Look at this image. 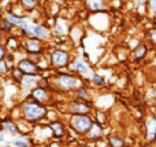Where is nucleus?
Here are the masks:
<instances>
[{"label":"nucleus","mask_w":156,"mask_h":147,"mask_svg":"<svg viewBox=\"0 0 156 147\" xmlns=\"http://www.w3.org/2000/svg\"><path fill=\"white\" fill-rule=\"evenodd\" d=\"M22 50L25 51L26 57H41V55H45L47 44L37 37L26 36L22 40Z\"/></svg>","instance_id":"6"},{"label":"nucleus","mask_w":156,"mask_h":147,"mask_svg":"<svg viewBox=\"0 0 156 147\" xmlns=\"http://www.w3.org/2000/svg\"><path fill=\"white\" fill-rule=\"evenodd\" d=\"M147 36H148L149 43H151L154 47H156V26L152 28V29H149L148 33H147Z\"/></svg>","instance_id":"29"},{"label":"nucleus","mask_w":156,"mask_h":147,"mask_svg":"<svg viewBox=\"0 0 156 147\" xmlns=\"http://www.w3.org/2000/svg\"><path fill=\"white\" fill-rule=\"evenodd\" d=\"M104 2H107V0H104Z\"/></svg>","instance_id":"41"},{"label":"nucleus","mask_w":156,"mask_h":147,"mask_svg":"<svg viewBox=\"0 0 156 147\" xmlns=\"http://www.w3.org/2000/svg\"><path fill=\"white\" fill-rule=\"evenodd\" d=\"M3 15V11H2V8H0V17H2Z\"/></svg>","instance_id":"38"},{"label":"nucleus","mask_w":156,"mask_h":147,"mask_svg":"<svg viewBox=\"0 0 156 147\" xmlns=\"http://www.w3.org/2000/svg\"><path fill=\"white\" fill-rule=\"evenodd\" d=\"M138 147H156L155 143H147V142H143Z\"/></svg>","instance_id":"34"},{"label":"nucleus","mask_w":156,"mask_h":147,"mask_svg":"<svg viewBox=\"0 0 156 147\" xmlns=\"http://www.w3.org/2000/svg\"><path fill=\"white\" fill-rule=\"evenodd\" d=\"M151 63H152V68H154V70L156 72V57L154 58V61H152V62H151Z\"/></svg>","instance_id":"36"},{"label":"nucleus","mask_w":156,"mask_h":147,"mask_svg":"<svg viewBox=\"0 0 156 147\" xmlns=\"http://www.w3.org/2000/svg\"><path fill=\"white\" fill-rule=\"evenodd\" d=\"M125 147H132V146H130V145H126V146H125Z\"/></svg>","instance_id":"40"},{"label":"nucleus","mask_w":156,"mask_h":147,"mask_svg":"<svg viewBox=\"0 0 156 147\" xmlns=\"http://www.w3.org/2000/svg\"><path fill=\"white\" fill-rule=\"evenodd\" d=\"M49 85L54 91H59L63 94H70L76 92L80 87L85 84V80L81 76L73 73V72H66V70H55L54 74L48 79Z\"/></svg>","instance_id":"1"},{"label":"nucleus","mask_w":156,"mask_h":147,"mask_svg":"<svg viewBox=\"0 0 156 147\" xmlns=\"http://www.w3.org/2000/svg\"><path fill=\"white\" fill-rule=\"evenodd\" d=\"M25 74L21 72V69L16 68V66H14L12 69L10 70V74H8V77H10V80L12 83H15V84H18L19 81L22 80V77H23Z\"/></svg>","instance_id":"25"},{"label":"nucleus","mask_w":156,"mask_h":147,"mask_svg":"<svg viewBox=\"0 0 156 147\" xmlns=\"http://www.w3.org/2000/svg\"><path fill=\"white\" fill-rule=\"evenodd\" d=\"M49 129L52 132V138L56 140H62L63 138L67 136V131H66V124L63 123L60 118H56V120H52L48 123Z\"/></svg>","instance_id":"13"},{"label":"nucleus","mask_w":156,"mask_h":147,"mask_svg":"<svg viewBox=\"0 0 156 147\" xmlns=\"http://www.w3.org/2000/svg\"><path fill=\"white\" fill-rule=\"evenodd\" d=\"M3 96H4V91H3L2 85H0V101H3Z\"/></svg>","instance_id":"35"},{"label":"nucleus","mask_w":156,"mask_h":147,"mask_svg":"<svg viewBox=\"0 0 156 147\" xmlns=\"http://www.w3.org/2000/svg\"><path fill=\"white\" fill-rule=\"evenodd\" d=\"M2 83H3V79H2V77H0V85H2Z\"/></svg>","instance_id":"39"},{"label":"nucleus","mask_w":156,"mask_h":147,"mask_svg":"<svg viewBox=\"0 0 156 147\" xmlns=\"http://www.w3.org/2000/svg\"><path fill=\"white\" fill-rule=\"evenodd\" d=\"M86 8L90 13H101L107 10V2L104 0H85Z\"/></svg>","instance_id":"20"},{"label":"nucleus","mask_w":156,"mask_h":147,"mask_svg":"<svg viewBox=\"0 0 156 147\" xmlns=\"http://www.w3.org/2000/svg\"><path fill=\"white\" fill-rule=\"evenodd\" d=\"M4 46L5 48L8 50L10 54H15L19 48H22V41L19 40L16 36H12V35H8L7 37H4Z\"/></svg>","instance_id":"19"},{"label":"nucleus","mask_w":156,"mask_h":147,"mask_svg":"<svg viewBox=\"0 0 156 147\" xmlns=\"http://www.w3.org/2000/svg\"><path fill=\"white\" fill-rule=\"evenodd\" d=\"M15 66L21 69V72L23 74H26V76H37V74H41L37 62L33 61L30 57H23L21 59H18Z\"/></svg>","instance_id":"11"},{"label":"nucleus","mask_w":156,"mask_h":147,"mask_svg":"<svg viewBox=\"0 0 156 147\" xmlns=\"http://www.w3.org/2000/svg\"><path fill=\"white\" fill-rule=\"evenodd\" d=\"M27 98L33 99V101L38 102V103L49 106L51 102L54 101V94H52V88H51V85H49V83H48V85L40 84L38 87H36L34 90H32V92L29 94Z\"/></svg>","instance_id":"7"},{"label":"nucleus","mask_w":156,"mask_h":147,"mask_svg":"<svg viewBox=\"0 0 156 147\" xmlns=\"http://www.w3.org/2000/svg\"><path fill=\"white\" fill-rule=\"evenodd\" d=\"M143 139L147 143H156V116H147L143 123Z\"/></svg>","instance_id":"9"},{"label":"nucleus","mask_w":156,"mask_h":147,"mask_svg":"<svg viewBox=\"0 0 156 147\" xmlns=\"http://www.w3.org/2000/svg\"><path fill=\"white\" fill-rule=\"evenodd\" d=\"M19 4L23 7L25 11L30 13V11H34L36 8L40 4V0H19Z\"/></svg>","instance_id":"24"},{"label":"nucleus","mask_w":156,"mask_h":147,"mask_svg":"<svg viewBox=\"0 0 156 147\" xmlns=\"http://www.w3.org/2000/svg\"><path fill=\"white\" fill-rule=\"evenodd\" d=\"M133 4L136 6L137 8H145L147 6V0H133Z\"/></svg>","instance_id":"32"},{"label":"nucleus","mask_w":156,"mask_h":147,"mask_svg":"<svg viewBox=\"0 0 156 147\" xmlns=\"http://www.w3.org/2000/svg\"><path fill=\"white\" fill-rule=\"evenodd\" d=\"M0 28H2V30H3V33H4V35H11V33H12V30L15 29L16 26L11 21H8L7 18L0 17Z\"/></svg>","instance_id":"23"},{"label":"nucleus","mask_w":156,"mask_h":147,"mask_svg":"<svg viewBox=\"0 0 156 147\" xmlns=\"http://www.w3.org/2000/svg\"><path fill=\"white\" fill-rule=\"evenodd\" d=\"M103 136H104V125H101L100 123L94 121L92 128L89 129V132L83 138H85V140L89 143H97L99 140L103 139Z\"/></svg>","instance_id":"15"},{"label":"nucleus","mask_w":156,"mask_h":147,"mask_svg":"<svg viewBox=\"0 0 156 147\" xmlns=\"http://www.w3.org/2000/svg\"><path fill=\"white\" fill-rule=\"evenodd\" d=\"M105 142H107L108 147H125L126 146V140L123 136L118 134H110L105 138Z\"/></svg>","instance_id":"21"},{"label":"nucleus","mask_w":156,"mask_h":147,"mask_svg":"<svg viewBox=\"0 0 156 147\" xmlns=\"http://www.w3.org/2000/svg\"><path fill=\"white\" fill-rule=\"evenodd\" d=\"M19 109H21V114H22L21 120L27 121V123L33 124V125H37V124L44 123V120L47 118L49 106L38 103V102L33 101L30 98H26L19 103Z\"/></svg>","instance_id":"2"},{"label":"nucleus","mask_w":156,"mask_h":147,"mask_svg":"<svg viewBox=\"0 0 156 147\" xmlns=\"http://www.w3.org/2000/svg\"><path fill=\"white\" fill-rule=\"evenodd\" d=\"M29 36H33V37L40 39V40H43L44 43L49 41L52 37H54V36H52L51 29H49L48 26H44V25H41V24H37V22H33Z\"/></svg>","instance_id":"12"},{"label":"nucleus","mask_w":156,"mask_h":147,"mask_svg":"<svg viewBox=\"0 0 156 147\" xmlns=\"http://www.w3.org/2000/svg\"><path fill=\"white\" fill-rule=\"evenodd\" d=\"M3 40H4V33H3L2 28H0V41H3Z\"/></svg>","instance_id":"37"},{"label":"nucleus","mask_w":156,"mask_h":147,"mask_svg":"<svg viewBox=\"0 0 156 147\" xmlns=\"http://www.w3.org/2000/svg\"><path fill=\"white\" fill-rule=\"evenodd\" d=\"M51 32H52L54 37H67V35L70 33V28L66 24L65 19L58 18L56 21H55V24L52 25Z\"/></svg>","instance_id":"17"},{"label":"nucleus","mask_w":156,"mask_h":147,"mask_svg":"<svg viewBox=\"0 0 156 147\" xmlns=\"http://www.w3.org/2000/svg\"><path fill=\"white\" fill-rule=\"evenodd\" d=\"M74 98L78 99V101H85V102L93 101V98H92V92H90V90H89V87L86 84H83L82 87H80L76 92H74Z\"/></svg>","instance_id":"22"},{"label":"nucleus","mask_w":156,"mask_h":147,"mask_svg":"<svg viewBox=\"0 0 156 147\" xmlns=\"http://www.w3.org/2000/svg\"><path fill=\"white\" fill-rule=\"evenodd\" d=\"M43 81H44L43 74H37V76H26V74H25V76L22 77V80L16 85H18L19 92L29 96V94L32 92V90H34L36 87H38Z\"/></svg>","instance_id":"8"},{"label":"nucleus","mask_w":156,"mask_h":147,"mask_svg":"<svg viewBox=\"0 0 156 147\" xmlns=\"http://www.w3.org/2000/svg\"><path fill=\"white\" fill-rule=\"evenodd\" d=\"M69 70L73 72V73L78 74V76H81L82 79H90L92 73L93 72H90V68H89V65L85 62V61L82 59V58L80 57H74L73 61H71V63L69 65Z\"/></svg>","instance_id":"10"},{"label":"nucleus","mask_w":156,"mask_h":147,"mask_svg":"<svg viewBox=\"0 0 156 147\" xmlns=\"http://www.w3.org/2000/svg\"><path fill=\"white\" fill-rule=\"evenodd\" d=\"M148 54H149L148 44L141 41V43H138L137 46L130 51V59H132L133 62H140V61L145 59V58L148 57Z\"/></svg>","instance_id":"16"},{"label":"nucleus","mask_w":156,"mask_h":147,"mask_svg":"<svg viewBox=\"0 0 156 147\" xmlns=\"http://www.w3.org/2000/svg\"><path fill=\"white\" fill-rule=\"evenodd\" d=\"M94 106L93 102H85V101H78V99H71L69 102H65L63 105H60L58 107L59 112H62L63 114L69 116H76V114H92Z\"/></svg>","instance_id":"5"},{"label":"nucleus","mask_w":156,"mask_h":147,"mask_svg":"<svg viewBox=\"0 0 156 147\" xmlns=\"http://www.w3.org/2000/svg\"><path fill=\"white\" fill-rule=\"evenodd\" d=\"M10 70H11V68H10V65H8V62L7 61H0V77L2 79H4L5 76H8L10 74Z\"/></svg>","instance_id":"28"},{"label":"nucleus","mask_w":156,"mask_h":147,"mask_svg":"<svg viewBox=\"0 0 156 147\" xmlns=\"http://www.w3.org/2000/svg\"><path fill=\"white\" fill-rule=\"evenodd\" d=\"M0 127H2L3 132L5 135H10L11 138H15L21 134L19 131V127H18V123H16L14 118L11 117H4L0 120Z\"/></svg>","instance_id":"14"},{"label":"nucleus","mask_w":156,"mask_h":147,"mask_svg":"<svg viewBox=\"0 0 156 147\" xmlns=\"http://www.w3.org/2000/svg\"><path fill=\"white\" fill-rule=\"evenodd\" d=\"M36 62H37V65H38V68H40L41 73H43V72H45V70H48V69L51 68L49 59H48V58H45V55H41V57H38Z\"/></svg>","instance_id":"27"},{"label":"nucleus","mask_w":156,"mask_h":147,"mask_svg":"<svg viewBox=\"0 0 156 147\" xmlns=\"http://www.w3.org/2000/svg\"><path fill=\"white\" fill-rule=\"evenodd\" d=\"M94 123V118L92 114H76L69 116L67 125L71 132L76 134V136H85L92 128Z\"/></svg>","instance_id":"3"},{"label":"nucleus","mask_w":156,"mask_h":147,"mask_svg":"<svg viewBox=\"0 0 156 147\" xmlns=\"http://www.w3.org/2000/svg\"><path fill=\"white\" fill-rule=\"evenodd\" d=\"M90 83L93 85H96V87H104L105 85V79L101 76V74H99V73H96V72H93L92 73V76H90Z\"/></svg>","instance_id":"26"},{"label":"nucleus","mask_w":156,"mask_h":147,"mask_svg":"<svg viewBox=\"0 0 156 147\" xmlns=\"http://www.w3.org/2000/svg\"><path fill=\"white\" fill-rule=\"evenodd\" d=\"M147 8H148L149 14L156 15V0H147Z\"/></svg>","instance_id":"30"},{"label":"nucleus","mask_w":156,"mask_h":147,"mask_svg":"<svg viewBox=\"0 0 156 147\" xmlns=\"http://www.w3.org/2000/svg\"><path fill=\"white\" fill-rule=\"evenodd\" d=\"M73 55L70 51L65 48H59V47H55L51 51L48 52V59L51 63V68L54 70H66L69 69V65L73 61Z\"/></svg>","instance_id":"4"},{"label":"nucleus","mask_w":156,"mask_h":147,"mask_svg":"<svg viewBox=\"0 0 156 147\" xmlns=\"http://www.w3.org/2000/svg\"><path fill=\"white\" fill-rule=\"evenodd\" d=\"M74 147H96V146H94L93 143L86 142V143H76V146Z\"/></svg>","instance_id":"33"},{"label":"nucleus","mask_w":156,"mask_h":147,"mask_svg":"<svg viewBox=\"0 0 156 147\" xmlns=\"http://www.w3.org/2000/svg\"><path fill=\"white\" fill-rule=\"evenodd\" d=\"M8 50L5 48V46H4V43H2L0 41V61H4V59H7V57H8Z\"/></svg>","instance_id":"31"},{"label":"nucleus","mask_w":156,"mask_h":147,"mask_svg":"<svg viewBox=\"0 0 156 147\" xmlns=\"http://www.w3.org/2000/svg\"><path fill=\"white\" fill-rule=\"evenodd\" d=\"M33 145H36L33 138L30 135H23V134H19L18 136H15L12 140L8 142L10 147H32Z\"/></svg>","instance_id":"18"}]
</instances>
